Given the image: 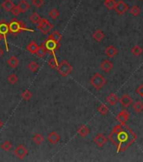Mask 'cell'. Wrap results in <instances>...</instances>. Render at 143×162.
<instances>
[{"instance_id":"1","label":"cell","mask_w":143,"mask_h":162,"mask_svg":"<svg viewBox=\"0 0 143 162\" xmlns=\"http://www.w3.org/2000/svg\"><path fill=\"white\" fill-rule=\"evenodd\" d=\"M109 139L117 147V153L125 151L136 139V135L125 124L115 126L109 135Z\"/></svg>"},{"instance_id":"2","label":"cell","mask_w":143,"mask_h":162,"mask_svg":"<svg viewBox=\"0 0 143 162\" xmlns=\"http://www.w3.org/2000/svg\"><path fill=\"white\" fill-rule=\"evenodd\" d=\"M9 32L14 36L22 32H33L34 31L31 29L26 28L25 24L22 21H19L17 19H13L11 22L9 24Z\"/></svg>"},{"instance_id":"3","label":"cell","mask_w":143,"mask_h":162,"mask_svg":"<svg viewBox=\"0 0 143 162\" xmlns=\"http://www.w3.org/2000/svg\"><path fill=\"white\" fill-rule=\"evenodd\" d=\"M90 84L93 88L99 90L104 87V85L106 84V79L103 76L102 74L99 73H94L92 76V78H90Z\"/></svg>"},{"instance_id":"4","label":"cell","mask_w":143,"mask_h":162,"mask_svg":"<svg viewBox=\"0 0 143 162\" xmlns=\"http://www.w3.org/2000/svg\"><path fill=\"white\" fill-rule=\"evenodd\" d=\"M57 71L58 73H60V75L63 76V77H66L68 76L72 71V66L69 63V62L64 59L62 60L61 63H58V66H57Z\"/></svg>"},{"instance_id":"5","label":"cell","mask_w":143,"mask_h":162,"mask_svg":"<svg viewBox=\"0 0 143 162\" xmlns=\"http://www.w3.org/2000/svg\"><path fill=\"white\" fill-rule=\"evenodd\" d=\"M43 45H44V47L46 48V52H51V54L53 55V57H56L55 52H56L59 47H61V44L59 42H55L54 40L49 39V38L43 43Z\"/></svg>"},{"instance_id":"6","label":"cell","mask_w":143,"mask_h":162,"mask_svg":"<svg viewBox=\"0 0 143 162\" xmlns=\"http://www.w3.org/2000/svg\"><path fill=\"white\" fill-rule=\"evenodd\" d=\"M37 25H38V26H37L38 30L41 31L44 35L48 34V33L53 29V25H51V23L48 21V20L46 19V18L41 19V21H40Z\"/></svg>"},{"instance_id":"7","label":"cell","mask_w":143,"mask_h":162,"mask_svg":"<svg viewBox=\"0 0 143 162\" xmlns=\"http://www.w3.org/2000/svg\"><path fill=\"white\" fill-rule=\"evenodd\" d=\"M8 33H9V24H7L4 21H2L0 22V35H1V37L4 41L7 52L9 51V47H8V42H7V35H8Z\"/></svg>"},{"instance_id":"8","label":"cell","mask_w":143,"mask_h":162,"mask_svg":"<svg viewBox=\"0 0 143 162\" xmlns=\"http://www.w3.org/2000/svg\"><path fill=\"white\" fill-rule=\"evenodd\" d=\"M128 9H129V6L123 0H120L119 2H117L115 5V8H114L115 11L120 15H124L128 10Z\"/></svg>"},{"instance_id":"9","label":"cell","mask_w":143,"mask_h":162,"mask_svg":"<svg viewBox=\"0 0 143 162\" xmlns=\"http://www.w3.org/2000/svg\"><path fill=\"white\" fill-rule=\"evenodd\" d=\"M15 155L18 159H20V160L24 159L28 155V150L26 149L25 145L20 144L16 147V149L15 150Z\"/></svg>"},{"instance_id":"10","label":"cell","mask_w":143,"mask_h":162,"mask_svg":"<svg viewBox=\"0 0 143 162\" xmlns=\"http://www.w3.org/2000/svg\"><path fill=\"white\" fill-rule=\"evenodd\" d=\"M129 117H130L129 111L124 109L116 116V120L120 122V124H125V122L129 120Z\"/></svg>"},{"instance_id":"11","label":"cell","mask_w":143,"mask_h":162,"mask_svg":"<svg viewBox=\"0 0 143 162\" xmlns=\"http://www.w3.org/2000/svg\"><path fill=\"white\" fill-rule=\"evenodd\" d=\"M93 142L95 143V144L99 148H102L107 142V138L104 136V134L103 133H98L96 136L93 138Z\"/></svg>"},{"instance_id":"12","label":"cell","mask_w":143,"mask_h":162,"mask_svg":"<svg viewBox=\"0 0 143 162\" xmlns=\"http://www.w3.org/2000/svg\"><path fill=\"white\" fill-rule=\"evenodd\" d=\"M113 67H114V65H113L112 62H110L109 60H108V59H104V60H103V62L100 64V68L102 69L103 71L104 72V73H109L111 70H112Z\"/></svg>"},{"instance_id":"13","label":"cell","mask_w":143,"mask_h":162,"mask_svg":"<svg viewBox=\"0 0 143 162\" xmlns=\"http://www.w3.org/2000/svg\"><path fill=\"white\" fill-rule=\"evenodd\" d=\"M61 139V136L56 132H51L47 136V140L51 143V144H56Z\"/></svg>"},{"instance_id":"14","label":"cell","mask_w":143,"mask_h":162,"mask_svg":"<svg viewBox=\"0 0 143 162\" xmlns=\"http://www.w3.org/2000/svg\"><path fill=\"white\" fill-rule=\"evenodd\" d=\"M120 104L122 105L124 107H128L132 104L133 99L129 95H123V96L119 100Z\"/></svg>"},{"instance_id":"15","label":"cell","mask_w":143,"mask_h":162,"mask_svg":"<svg viewBox=\"0 0 143 162\" xmlns=\"http://www.w3.org/2000/svg\"><path fill=\"white\" fill-rule=\"evenodd\" d=\"M118 53V50L116 47L113 45H110L105 48V54L108 58H113Z\"/></svg>"},{"instance_id":"16","label":"cell","mask_w":143,"mask_h":162,"mask_svg":"<svg viewBox=\"0 0 143 162\" xmlns=\"http://www.w3.org/2000/svg\"><path fill=\"white\" fill-rule=\"evenodd\" d=\"M1 6H2V8H3L5 11H7V12H10L11 10H12L15 5V4L13 3L12 0H5V1L1 4Z\"/></svg>"},{"instance_id":"17","label":"cell","mask_w":143,"mask_h":162,"mask_svg":"<svg viewBox=\"0 0 143 162\" xmlns=\"http://www.w3.org/2000/svg\"><path fill=\"white\" fill-rule=\"evenodd\" d=\"M106 101L110 106H115L119 101V99H118L117 95L115 93H111L110 95H109V96L106 98Z\"/></svg>"},{"instance_id":"18","label":"cell","mask_w":143,"mask_h":162,"mask_svg":"<svg viewBox=\"0 0 143 162\" xmlns=\"http://www.w3.org/2000/svg\"><path fill=\"white\" fill-rule=\"evenodd\" d=\"M18 7L20 9L21 13H26V11L30 9V4L26 0H21L20 2L18 4Z\"/></svg>"},{"instance_id":"19","label":"cell","mask_w":143,"mask_h":162,"mask_svg":"<svg viewBox=\"0 0 143 162\" xmlns=\"http://www.w3.org/2000/svg\"><path fill=\"white\" fill-rule=\"evenodd\" d=\"M93 37L97 42H100L104 38V33L101 30H96L93 34Z\"/></svg>"},{"instance_id":"20","label":"cell","mask_w":143,"mask_h":162,"mask_svg":"<svg viewBox=\"0 0 143 162\" xmlns=\"http://www.w3.org/2000/svg\"><path fill=\"white\" fill-rule=\"evenodd\" d=\"M7 63H8V65L12 68H15L18 65H19V63H20V61H19V59L15 57V56H12L10 58L8 59V61H7Z\"/></svg>"},{"instance_id":"21","label":"cell","mask_w":143,"mask_h":162,"mask_svg":"<svg viewBox=\"0 0 143 162\" xmlns=\"http://www.w3.org/2000/svg\"><path fill=\"white\" fill-rule=\"evenodd\" d=\"M90 130L86 125H82L77 129V133L82 137H86L89 134Z\"/></svg>"},{"instance_id":"22","label":"cell","mask_w":143,"mask_h":162,"mask_svg":"<svg viewBox=\"0 0 143 162\" xmlns=\"http://www.w3.org/2000/svg\"><path fill=\"white\" fill-rule=\"evenodd\" d=\"M39 46L37 45V43L35 42H31L30 44H28V46L26 47V50L28 52H30L32 54H36V51L38 49Z\"/></svg>"},{"instance_id":"23","label":"cell","mask_w":143,"mask_h":162,"mask_svg":"<svg viewBox=\"0 0 143 162\" xmlns=\"http://www.w3.org/2000/svg\"><path fill=\"white\" fill-rule=\"evenodd\" d=\"M48 38H49V39H52V40H54L55 42H59V43H60V42L61 41V38H62V37H61V33L58 32V31H55V32H53L52 33H51Z\"/></svg>"},{"instance_id":"24","label":"cell","mask_w":143,"mask_h":162,"mask_svg":"<svg viewBox=\"0 0 143 162\" xmlns=\"http://www.w3.org/2000/svg\"><path fill=\"white\" fill-rule=\"evenodd\" d=\"M133 109L136 112V113H140L143 111V103L141 100H137L133 104Z\"/></svg>"},{"instance_id":"25","label":"cell","mask_w":143,"mask_h":162,"mask_svg":"<svg viewBox=\"0 0 143 162\" xmlns=\"http://www.w3.org/2000/svg\"><path fill=\"white\" fill-rule=\"evenodd\" d=\"M32 140L35 144L39 145L44 141V137L42 136V134H41V133H36V134H34V136L32 138Z\"/></svg>"},{"instance_id":"26","label":"cell","mask_w":143,"mask_h":162,"mask_svg":"<svg viewBox=\"0 0 143 162\" xmlns=\"http://www.w3.org/2000/svg\"><path fill=\"white\" fill-rule=\"evenodd\" d=\"M36 55L39 57L40 58H43L45 56H46V50L45 47H44V45L42 44L41 45L40 47H38V49H37V51H36Z\"/></svg>"},{"instance_id":"27","label":"cell","mask_w":143,"mask_h":162,"mask_svg":"<svg viewBox=\"0 0 143 162\" xmlns=\"http://www.w3.org/2000/svg\"><path fill=\"white\" fill-rule=\"evenodd\" d=\"M131 52L132 53L133 55H135V56H140V55H142V53L143 52V49L142 47H141L140 46H138V45H136V46H134V47L131 48Z\"/></svg>"},{"instance_id":"28","label":"cell","mask_w":143,"mask_h":162,"mask_svg":"<svg viewBox=\"0 0 143 162\" xmlns=\"http://www.w3.org/2000/svg\"><path fill=\"white\" fill-rule=\"evenodd\" d=\"M32 93H31V90H29V89H25L23 92H22V94H21V97H22V99L24 100H26V101H28V100H30L32 98Z\"/></svg>"},{"instance_id":"29","label":"cell","mask_w":143,"mask_h":162,"mask_svg":"<svg viewBox=\"0 0 143 162\" xmlns=\"http://www.w3.org/2000/svg\"><path fill=\"white\" fill-rule=\"evenodd\" d=\"M41 18L37 13H33L31 16H30V21H31L32 24H38L41 21Z\"/></svg>"},{"instance_id":"30","label":"cell","mask_w":143,"mask_h":162,"mask_svg":"<svg viewBox=\"0 0 143 162\" xmlns=\"http://www.w3.org/2000/svg\"><path fill=\"white\" fill-rule=\"evenodd\" d=\"M47 63H48V66L51 67V68H53V69H56L57 66H58V62H57V59H56V57L50 58Z\"/></svg>"},{"instance_id":"31","label":"cell","mask_w":143,"mask_h":162,"mask_svg":"<svg viewBox=\"0 0 143 162\" xmlns=\"http://www.w3.org/2000/svg\"><path fill=\"white\" fill-rule=\"evenodd\" d=\"M98 111L101 114V115H106L108 112H109V109H108L107 106L105 104H100L99 106L98 107Z\"/></svg>"},{"instance_id":"32","label":"cell","mask_w":143,"mask_h":162,"mask_svg":"<svg viewBox=\"0 0 143 162\" xmlns=\"http://www.w3.org/2000/svg\"><path fill=\"white\" fill-rule=\"evenodd\" d=\"M28 68H29V69L31 70L32 73H36V71L39 69L40 66H39V64L36 63V62L31 61V63H29V65H28Z\"/></svg>"},{"instance_id":"33","label":"cell","mask_w":143,"mask_h":162,"mask_svg":"<svg viewBox=\"0 0 143 162\" xmlns=\"http://www.w3.org/2000/svg\"><path fill=\"white\" fill-rule=\"evenodd\" d=\"M116 2L115 0H105L104 1V6L107 8L109 10H112L115 8Z\"/></svg>"},{"instance_id":"34","label":"cell","mask_w":143,"mask_h":162,"mask_svg":"<svg viewBox=\"0 0 143 162\" xmlns=\"http://www.w3.org/2000/svg\"><path fill=\"white\" fill-rule=\"evenodd\" d=\"M59 15H60V13H59V11L57 10L56 9H51L50 12H49V16L51 17V19L53 20V21L56 20L59 17Z\"/></svg>"},{"instance_id":"35","label":"cell","mask_w":143,"mask_h":162,"mask_svg":"<svg viewBox=\"0 0 143 162\" xmlns=\"http://www.w3.org/2000/svg\"><path fill=\"white\" fill-rule=\"evenodd\" d=\"M18 80H19V78L15 73H11L8 77V81L10 84H15L18 82Z\"/></svg>"},{"instance_id":"36","label":"cell","mask_w":143,"mask_h":162,"mask_svg":"<svg viewBox=\"0 0 143 162\" xmlns=\"http://www.w3.org/2000/svg\"><path fill=\"white\" fill-rule=\"evenodd\" d=\"M140 12H141V10H140L139 6L137 5L132 6V7L131 8V10H130V13H131V15H132L133 16H137L138 15L140 14Z\"/></svg>"},{"instance_id":"37","label":"cell","mask_w":143,"mask_h":162,"mask_svg":"<svg viewBox=\"0 0 143 162\" xmlns=\"http://www.w3.org/2000/svg\"><path fill=\"white\" fill-rule=\"evenodd\" d=\"M1 148L4 151H9V150H10L11 148H12V144L9 141H4L1 144Z\"/></svg>"},{"instance_id":"38","label":"cell","mask_w":143,"mask_h":162,"mask_svg":"<svg viewBox=\"0 0 143 162\" xmlns=\"http://www.w3.org/2000/svg\"><path fill=\"white\" fill-rule=\"evenodd\" d=\"M32 4L36 8H41L44 5V0H32Z\"/></svg>"},{"instance_id":"39","label":"cell","mask_w":143,"mask_h":162,"mask_svg":"<svg viewBox=\"0 0 143 162\" xmlns=\"http://www.w3.org/2000/svg\"><path fill=\"white\" fill-rule=\"evenodd\" d=\"M10 12L12 13V15H14L15 16L19 15L21 13L20 10V9H19V7H18V5L15 6V7L11 10Z\"/></svg>"},{"instance_id":"40","label":"cell","mask_w":143,"mask_h":162,"mask_svg":"<svg viewBox=\"0 0 143 162\" xmlns=\"http://www.w3.org/2000/svg\"><path fill=\"white\" fill-rule=\"evenodd\" d=\"M136 93L138 95H140V96H142L143 97V84H141V85H139L136 89Z\"/></svg>"},{"instance_id":"41","label":"cell","mask_w":143,"mask_h":162,"mask_svg":"<svg viewBox=\"0 0 143 162\" xmlns=\"http://www.w3.org/2000/svg\"><path fill=\"white\" fill-rule=\"evenodd\" d=\"M3 53H4V52H3V50H2V48H0V58L3 56Z\"/></svg>"},{"instance_id":"42","label":"cell","mask_w":143,"mask_h":162,"mask_svg":"<svg viewBox=\"0 0 143 162\" xmlns=\"http://www.w3.org/2000/svg\"><path fill=\"white\" fill-rule=\"evenodd\" d=\"M3 126H4V122H3L2 121L0 120V129H1V128H2Z\"/></svg>"},{"instance_id":"43","label":"cell","mask_w":143,"mask_h":162,"mask_svg":"<svg viewBox=\"0 0 143 162\" xmlns=\"http://www.w3.org/2000/svg\"><path fill=\"white\" fill-rule=\"evenodd\" d=\"M2 40H3V38H2V37H1V35H0V42H1Z\"/></svg>"}]
</instances>
